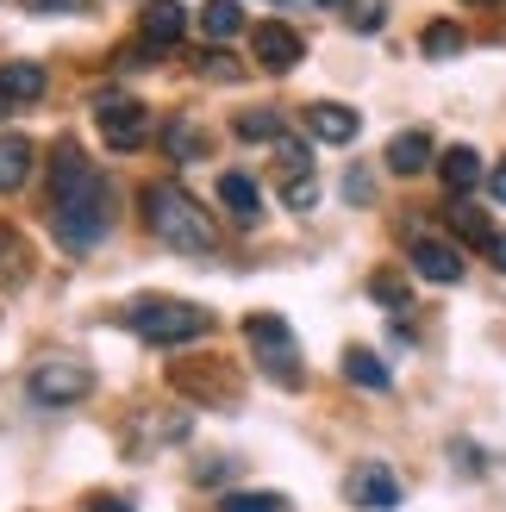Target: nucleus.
Masks as SVG:
<instances>
[{
	"label": "nucleus",
	"mask_w": 506,
	"mask_h": 512,
	"mask_svg": "<svg viewBox=\"0 0 506 512\" xmlns=\"http://www.w3.org/2000/svg\"><path fill=\"white\" fill-rule=\"evenodd\" d=\"M144 219H150V232H157L169 250H182V256H213V244H219L213 219L200 213V200H188L182 188H169V182L144 188Z\"/></svg>",
	"instance_id": "nucleus-1"
},
{
	"label": "nucleus",
	"mask_w": 506,
	"mask_h": 512,
	"mask_svg": "<svg viewBox=\"0 0 506 512\" xmlns=\"http://www.w3.org/2000/svg\"><path fill=\"white\" fill-rule=\"evenodd\" d=\"M107 225H113V188L88 169L82 182H69L57 194V238H63V250H94L107 238Z\"/></svg>",
	"instance_id": "nucleus-2"
},
{
	"label": "nucleus",
	"mask_w": 506,
	"mask_h": 512,
	"mask_svg": "<svg viewBox=\"0 0 506 512\" xmlns=\"http://www.w3.org/2000/svg\"><path fill=\"white\" fill-rule=\"evenodd\" d=\"M125 319H132V331H138L144 344H157V350L194 344V338H207V331H213V313H207V306H194V300H138Z\"/></svg>",
	"instance_id": "nucleus-3"
},
{
	"label": "nucleus",
	"mask_w": 506,
	"mask_h": 512,
	"mask_svg": "<svg viewBox=\"0 0 506 512\" xmlns=\"http://www.w3.org/2000/svg\"><path fill=\"white\" fill-rule=\"evenodd\" d=\"M244 338H250V350H257L263 375H275L282 388H300V344H294L288 319H275V313H250V319H244Z\"/></svg>",
	"instance_id": "nucleus-4"
},
{
	"label": "nucleus",
	"mask_w": 506,
	"mask_h": 512,
	"mask_svg": "<svg viewBox=\"0 0 506 512\" xmlns=\"http://www.w3.org/2000/svg\"><path fill=\"white\" fill-rule=\"evenodd\" d=\"M25 388H32L38 406H75V400H88V394H94V369H88V363H75V356H44Z\"/></svg>",
	"instance_id": "nucleus-5"
},
{
	"label": "nucleus",
	"mask_w": 506,
	"mask_h": 512,
	"mask_svg": "<svg viewBox=\"0 0 506 512\" xmlns=\"http://www.w3.org/2000/svg\"><path fill=\"white\" fill-rule=\"evenodd\" d=\"M94 119H100V138H107L113 150H138V144L150 138V113L138 107V100L100 94V100H94Z\"/></svg>",
	"instance_id": "nucleus-6"
},
{
	"label": "nucleus",
	"mask_w": 506,
	"mask_h": 512,
	"mask_svg": "<svg viewBox=\"0 0 506 512\" xmlns=\"http://www.w3.org/2000/svg\"><path fill=\"white\" fill-rule=\"evenodd\" d=\"M344 494H350V506H363V512H394L400 506V481H394L388 463H363V469H350Z\"/></svg>",
	"instance_id": "nucleus-7"
},
{
	"label": "nucleus",
	"mask_w": 506,
	"mask_h": 512,
	"mask_svg": "<svg viewBox=\"0 0 506 512\" xmlns=\"http://www.w3.org/2000/svg\"><path fill=\"white\" fill-rule=\"evenodd\" d=\"M250 50H257V63H263L269 75H288L300 57H307V44H300V32H294V25H282V19L257 25V38H250Z\"/></svg>",
	"instance_id": "nucleus-8"
},
{
	"label": "nucleus",
	"mask_w": 506,
	"mask_h": 512,
	"mask_svg": "<svg viewBox=\"0 0 506 512\" xmlns=\"http://www.w3.org/2000/svg\"><path fill=\"white\" fill-rule=\"evenodd\" d=\"M188 32V13H182V0H150V7L138 13V38L144 50H175Z\"/></svg>",
	"instance_id": "nucleus-9"
},
{
	"label": "nucleus",
	"mask_w": 506,
	"mask_h": 512,
	"mask_svg": "<svg viewBox=\"0 0 506 512\" xmlns=\"http://www.w3.org/2000/svg\"><path fill=\"white\" fill-rule=\"evenodd\" d=\"M413 269L425 275V281H463V250L457 244H444V238H419L413 244Z\"/></svg>",
	"instance_id": "nucleus-10"
},
{
	"label": "nucleus",
	"mask_w": 506,
	"mask_h": 512,
	"mask_svg": "<svg viewBox=\"0 0 506 512\" xmlns=\"http://www.w3.org/2000/svg\"><path fill=\"white\" fill-rule=\"evenodd\" d=\"M307 125H313V138H325V144H350L363 132V119L350 113V107H338V100H319V107H307Z\"/></svg>",
	"instance_id": "nucleus-11"
},
{
	"label": "nucleus",
	"mask_w": 506,
	"mask_h": 512,
	"mask_svg": "<svg viewBox=\"0 0 506 512\" xmlns=\"http://www.w3.org/2000/svg\"><path fill=\"white\" fill-rule=\"evenodd\" d=\"M219 200H225V213H232L238 225H257V219H263L257 182H250V175H238V169H225V175H219Z\"/></svg>",
	"instance_id": "nucleus-12"
},
{
	"label": "nucleus",
	"mask_w": 506,
	"mask_h": 512,
	"mask_svg": "<svg viewBox=\"0 0 506 512\" xmlns=\"http://www.w3.org/2000/svg\"><path fill=\"white\" fill-rule=\"evenodd\" d=\"M32 138H19V132H0V194H13L25 175H32Z\"/></svg>",
	"instance_id": "nucleus-13"
},
{
	"label": "nucleus",
	"mask_w": 506,
	"mask_h": 512,
	"mask_svg": "<svg viewBox=\"0 0 506 512\" xmlns=\"http://www.w3.org/2000/svg\"><path fill=\"white\" fill-rule=\"evenodd\" d=\"M438 175H444L450 194H469L475 182H482V157H475L469 144H457V150H444V157H438Z\"/></svg>",
	"instance_id": "nucleus-14"
},
{
	"label": "nucleus",
	"mask_w": 506,
	"mask_h": 512,
	"mask_svg": "<svg viewBox=\"0 0 506 512\" xmlns=\"http://www.w3.org/2000/svg\"><path fill=\"white\" fill-rule=\"evenodd\" d=\"M425 163H432V132H400L388 144V169L394 175H419Z\"/></svg>",
	"instance_id": "nucleus-15"
},
{
	"label": "nucleus",
	"mask_w": 506,
	"mask_h": 512,
	"mask_svg": "<svg viewBox=\"0 0 506 512\" xmlns=\"http://www.w3.org/2000/svg\"><path fill=\"white\" fill-rule=\"evenodd\" d=\"M194 19H200V32H207L213 44H225V38H238V32H244V7H238V0H207V7H200Z\"/></svg>",
	"instance_id": "nucleus-16"
},
{
	"label": "nucleus",
	"mask_w": 506,
	"mask_h": 512,
	"mask_svg": "<svg viewBox=\"0 0 506 512\" xmlns=\"http://www.w3.org/2000/svg\"><path fill=\"white\" fill-rule=\"evenodd\" d=\"M32 275V256H25V238L13 225H0V288H19V281Z\"/></svg>",
	"instance_id": "nucleus-17"
},
{
	"label": "nucleus",
	"mask_w": 506,
	"mask_h": 512,
	"mask_svg": "<svg viewBox=\"0 0 506 512\" xmlns=\"http://www.w3.org/2000/svg\"><path fill=\"white\" fill-rule=\"evenodd\" d=\"M175 381V388H182V394H194V400H232V381H225V375H213V369H194V363H182V369H175L169 375Z\"/></svg>",
	"instance_id": "nucleus-18"
},
{
	"label": "nucleus",
	"mask_w": 506,
	"mask_h": 512,
	"mask_svg": "<svg viewBox=\"0 0 506 512\" xmlns=\"http://www.w3.org/2000/svg\"><path fill=\"white\" fill-rule=\"evenodd\" d=\"M344 375L350 381H357V388H375V394H382L388 388V363H382V356H375V350H344Z\"/></svg>",
	"instance_id": "nucleus-19"
},
{
	"label": "nucleus",
	"mask_w": 506,
	"mask_h": 512,
	"mask_svg": "<svg viewBox=\"0 0 506 512\" xmlns=\"http://www.w3.org/2000/svg\"><path fill=\"white\" fill-rule=\"evenodd\" d=\"M163 150H169L175 163H200V157H207V138H200L188 119H169V132H163Z\"/></svg>",
	"instance_id": "nucleus-20"
},
{
	"label": "nucleus",
	"mask_w": 506,
	"mask_h": 512,
	"mask_svg": "<svg viewBox=\"0 0 506 512\" xmlns=\"http://www.w3.org/2000/svg\"><path fill=\"white\" fill-rule=\"evenodd\" d=\"M94 163L82 157V144H75V138H63L57 150H50V175H57V194L69 188V182H82V175H88Z\"/></svg>",
	"instance_id": "nucleus-21"
},
{
	"label": "nucleus",
	"mask_w": 506,
	"mask_h": 512,
	"mask_svg": "<svg viewBox=\"0 0 506 512\" xmlns=\"http://www.w3.org/2000/svg\"><path fill=\"white\" fill-rule=\"evenodd\" d=\"M0 88H7V100H38L44 94V69L38 63H7L0 69Z\"/></svg>",
	"instance_id": "nucleus-22"
},
{
	"label": "nucleus",
	"mask_w": 506,
	"mask_h": 512,
	"mask_svg": "<svg viewBox=\"0 0 506 512\" xmlns=\"http://www.w3.org/2000/svg\"><path fill=\"white\" fill-rule=\"evenodd\" d=\"M232 132H238L244 144H263V138H282V119H275L269 107H250V113H238Z\"/></svg>",
	"instance_id": "nucleus-23"
},
{
	"label": "nucleus",
	"mask_w": 506,
	"mask_h": 512,
	"mask_svg": "<svg viewBox=\"0 0 506 512\" xmlns=\"http://www.w3.org/2000/svg\"><path fill=\"white\" fill-rule=\"evenodd\" d=\"M450 232H457V238H469V244H482V250L494 244V232H488V219L475 213L469 200H457V207H450Z\"/></svg>",
	"instance_id": "nucleus-24"
},
{
	"label": "nucleus",
	"mask_w": 506,
	"mask_h": 512,
	"mask_svg": "<svg viewBox=\"0 0 506 512\" xmlns=\"http://www.w3.org/2000/svg\"><path fill=\"white\" fill-rule=\"evenodd\" d=\"M425 57H457V50H463V32H457V25H450V19H438V25H425Z\"/></svg>",
	"instance_id": "nucleus-25"
},
{
	"label": "nucleus",
	"mask_w": 506,
	"mask_h": 512,
	"mask_svg": "<svg viewBox=\"0 0 506 512\" xmlns=\"http://www.w3.org/2000/svg\"><path fill=\"white\" fill-rule=\"evenodd\" d=\"M369 294L382 300V306H394V313H407V281H400L394 269H382V275H369Z\"/></svg>",
	"instance_id": "nucleus-26"
},
{
	"label": "nucleus",
	"mask_w": 506,
	"mask_h": 512,
	"mask_svg": "<svg viewBox=\"0 0 506 512\" xmlns=\"http://www.w3.org/2000/svg\"><path fill=\"white\" fill-rule=\"evenodd\" d=\"M275 144V163H282V182H288V175H307V144H300V138H269Z\"/></svg>",
	"instance_id": "nucleus-27"
},
{
	"label": "nucleus",
	"mask_w": 506,
	"mask_h": 512,
	"mask_svg": "<svg viewBox=\"0 0 506 512\" xmlns=\"http://www.w3.org/2000/svg\"><path fill=\"white\" fill-rule=\"evenodd\" d=\"M219 512H288V500L282 494H225Z\"/></svg>",
	"instance_id": "nucleus-28"
},
{
	"label": "nucleus",
	"mask_w": 506,
	"mask_h": 512,
	"mask_svg": "<svg viewBox=\"0 0 506 512\" xmlns=\"http://www.w3.org/2000/svg\"><path fill=\"white\" fill-rule=\"evenodd\" d=\"M282 200H288L294 213H307V207H319V182H313V175H288V182H282Z\"/></svg>",
	"instance_id": "nucleus-29"
},
{
	"label": "nucleus",
	"mask_w": 506,
	"mask_h": 512,
	"mask_svg": "<svg viewBox=\"0 0 506 512\" xmlns=\"http://www.w3.org/2000/svg\"><path fill=\"white\" fill-rule=\"evenodd\" d=\"M369 194H375V188H369V175H363V169H350V182H344V200H350V207H363Z\"/></svg>",
	"instance_id": "nucleus-30"
},
{
	"label": "nucleus",
	"mask_w": 506,
	"mask_h": 512,
	"mask_svg": "<svg viewBox=\"0 0 506 512\" xmlns=\"http://www.w3.org/2000/svg\"><path fill=\"white\" fill-rule=\"evenodd\" d=\"M32 7H38V13H82L88 0H32Z\"/></svg>",
	"instance_id": "nucleus-31"
},
{
	"label": "nucleus",
	"mask_w": 506,
	"mask_h": 512,
	"mask_svg": "<svg viewBox=\"0 0 506 512\" xmlns=\"http://www.w3.org/2000/svg\"><path fill=\"white\" fill-rule=\"evenodd\" d=\"M88 506H94V512H132V500H113V494H94Z\"/></svg>",
	"instance_id": "nucleus-32"
},
{
	"label": "nucleus",
	"mask_w": 506,
	"mask_h": 512,
	"mask_svg": "<svg viewBox=\"0 0 506 512\" xmlns=\"http://www.w3.org/2000/svg\"><path fill=\"white\" fill-rule=\"evenodd\" d=\"M488 194H494L500 207H506V163H494V175H488Z\"/></svg>",
	"instance_id": "nucleus-33"
},
{
	"label": "nucleus",
	"mask_w": 506,
	"mask_h": 512,
	"mask_svg": "<svg viewBox=\"0 0 506 512\" xmlns=\"http://www.w3.org/2000/svg\"><path fill=\"white\" fill-rule=\"evenodd\" d=\"M357 32H382V7H363L357 13Z\"/></svg>",
	"instance_id": "nucleus-34"
},
{
	"label": "nucleus",
	"mask_w": 506,
	"mask_h": 512,
	"mask_svg": "<svg viewBox=\"0 0 506 512\" xmlns=\"http://www.w3.org/2000/svg\"><path fill=\"white\" fill-rule=\"evenodd\" d=\"M488 256H494V269L506 275V232H494V244H488Z\"/></svg>",
	"instance_id": "nucleus-35"
},
{
	"label": "nucleus",
	"mask_w": 506,
	"mask_h": 512,
	"mask_svg": "<svg viewBox=\"0 0 506 512\" xmlns=\"http://www.w3.org/2000/svg\"><path fill=\"white\" fill-rule=\"evenodd\" d=\"M313 7H350V0H313Z\"/></svg>",
	"instance_id": "nucleus-36"
},
{
	"label": "nucleus",
	"mask_w": 506,
	"mask_h": 512,
	"mask_svg": "<svg viewBox=\"0 0 506 512\" xmlns=\"http://www.w3.org/2000/svg\"><path fill=\"white\" fill-rule=\"evenodd\" d=\"M7 107H13V100H7V88H0V119H7Z\"/></svg>",
	"instance_id": "nucleus-37"
},
{
	"label": "nucleus",
	"mask_w": 506,
	"mask_h": 512,
	"mask_svg": "<svg viewBox=\"0 0 506 512\" xmlns=\"http://www.w3.org/2000/svg\"><path fill=\"white\" fill-rule=\"evenodd\" d=\"M469 7H500V0H469Z\"/></svg>",
	"instance_id": "nucleus-38"
}]
</instances>
